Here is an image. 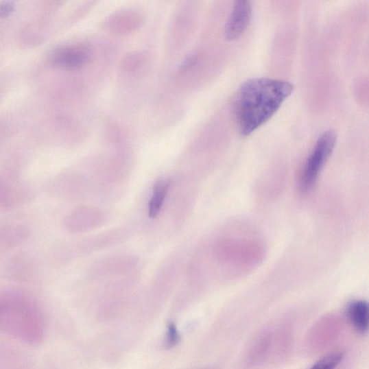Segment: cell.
Masks as SVG:
<instances>
[{"mask_svg": "<svg viewBox=\"0 0 369 369\" xmlns=\"http://www.w3.org/2000/svg\"><path fill=\"white\" fill-rule=\"evenodd\" d=\"M336 134L329 130L322 134L305 165L300 187L302 191H308L313 187L326 162L328 161L336 144Z\"/></svg>", "mask_w": 369, "mask_h": 369, "instance_id": "2", "label": "cell"}, {"mask_svg": "<svg viewBox=\"0 0 369 369\" xmlns=\"http://www.w3.org/2000/svg\"><path fill=\"white\" fill-rule=\"evenodd\" d=\"M14 10H15V6L11 2H3L0 3V17H9Z\"/></svg>", "mask_w": 369, "mask_h": 369, "instance_id": "9", "label": "cell"}, {"mask_svg": "<svg viewBox=\"0 0 369 369\" xmlns=\"http://www.w3.org/2000/svg\"><path fill=\"white\" fill-rule=\"evenodd\" d=\"M293 84L272 78H254L237 91L235 115L241 135L248 136L271 119L292 94Z\"/></svg>", "mask_w": 369, "mask_h": 369, "instance_id": "1", "label": "cell"}, {"mask_svg": "<svg viewBox=\"0 0 369 369\" xmlns=\"http://www.w3.org/2000/svg\"><path fill=\"white\" fill-rule=\"evenodd\" d=\"M180 342V335L174 323L169 324L167 335V346L172 348Z\"/></svg>", "mask_w": 369, "mask_h": 369, "instance_id": "8", "label": "cell"}, {"mask_svg": "<svg viewBox=\"0 0 369 369\" xmlns=\"http://www.w3.org/2000/svg\"><path fill=\"white\" fill-rule=\"evenodd\" d=\"M90 58V50L81 45L62 47L54 49L49 56L53 66L64 69H79L86 64Z\"/></svg>", "mask_w": 369, "mask_h": 369, "instance_id": "3", "label": "cell"}, {"mask_svg": "<svg viewBox=\"0 0 369 369\" xmlns=\"http://www.w3.org/2000/svg\"><path fill=\"white\" fill-rule=\"evenodd\" d=\"M368 305L364 300L350 302L347 308V316L353 327L359 333H365L368 329Z\"/></svg>", "mask_w": 369, "mask_h": 369, "instance_id": "5", "label": "cell"}, {"mask_svg": "<svg viewBox=\"0 0 369 369\" xmlns=\"http://www.w3.org/2000/svg\"><path fill=\"white\" fill-rule=\"evenodd\" d=\"M168 190L169 183L167 181L160 180L155 184L154 193L149 204L150 218H155L158 215Z\"/></svg>", "mask_w": 369, "mask_h": 369, "instance_id": "6", "label": "cell"}, {"mask_svg": "<svg viewBox=\"0 0 369 369\" xmlns=\"http://www.w3.org/2000/svg\"><path fill=\"white\" fill-rule=\"evenodd\" d=\"M344 359V353L343 351L333 352L319 360L309 369H335Z\"/></svg>", "mask_w": 369, "mask_h": 369, "instance_id": "7", "label": "cell"}, {"mask_svg": "<svg viewBox=\"0 0 369 369\" xmlns=\"http://www.w3.org/2000/svg\"><path fill=\"white\" fill-rule=\"evenodd\" d=\"M252 17V5L248 0L235 2L230 16L225 26V36L233 40L242 36L247 30Z\"/></svg>", "mask_w": 369, "mask_h": 369, "instance_id": "4", "label": "cell"}]
</instances>
